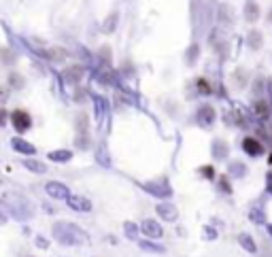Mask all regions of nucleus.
<instances>
[{
    "label": "nucleus",
    "instance_id": "nucleus-3",
    "mask_svg": "<svg viewBox=\"0 0 272 257\" xmlns=\"http://www.w3.org/2000/svg\"><path fill=\"white\" fill-rule=\"evenodd\" d=\"M47 191L54 198H60V200H64V198H68V189L64 185H60V183H49L47 185Z\"/></svg>",
    "mask_w": 272,
    "mask_h": 257
},
{
    "label": "nucleus",
    "instance_id": "nucleus-6",
    "mask_svg": "<svg viewBox=\"0 0 272 257\" xmlns=\"http://www.w3.org/2000/svg\"><path fill=\"white\" fill-rule=\"evenodd\" d=\"M158 210H160V215L164 219H175L177 217V213H175V208H172V206H160Z\"/></svg>",
    "mask_w": 272,
    "mask_h": 257
},
{
    "label": "nucleus",
    "instance_id": "nucleus-8",
    "mask_svg": "<svg viewBox=\"0 0 272 257\" xmlns=\"http://www.w3.org/2000/svg\"><path fill=\"white\" fill-rule=\"evenodd\" d=\"M79 74H81V68L74 66V68H71V70H66L64 77H66V79H71V77H77V79H79Z\"/></svg>",
    "mask_w": 272,
    "mask_h": 257
},
{
    "label": "nucleus",
    "instance_id": "nucleus-2",
    "mask_svg": "<svg viewBox=\"0 0 272 257\" xmlns=\"http://www.w3.org/2000/svg\"><path fill=\"white\" fill-rule=\"evenodd\" d=\"M242 147H245V151L249 155H259L264 151V147H262V143L259 140H255V138H245V143H242Z\"/></svg>",
    "mask_w": 272,
    "mask_h": 257
},
{
    "label": "nucleus",
    "instance_id": "nucleus-5",
    "mask_svg": "<svg viewBox=\"0 0 272 257\" xmlns=\"http://www.w3.org/2000/svg\"><path fill=\"white\" fill-rule=\"evenodd\" d=\"M68 204L77 210H90V202L83 200V198H68Z\"/></svg>",
    "mask_w": 272,
    "mask_h": 257
},
{
    "label": "nucleus",
    "instance_id": "nucleus-7",
    "mask_svg": "<svg viewBox=\"0 0 272 257\" xmlns=\"http://www.w3.org/2000/svg\"><path fill=\"white\" fill-rule=\"evenodd\" d=\"M240 242L245 244V249H247V251H251V253L255 251V244H253V240H251L249 236H240Z\"/></svg>",
    "mask_w": 272,
    "mask_h": 257
},
{
    "label": "nucleus",
    "instance_id": "nucleus-10",
    "mask_svg": "<svg viewBox=\"0 0 272 257\" xmlns=\"http://www.w3.org/2000/svg\"><path fill=\"white\" fill-rule=\"evenodd\" d=\"M200 90H204V92L211 90V87H208V83H204V79H200Z\"/></svg>",
    "mask_w": 272,
    "mask_h": 257
},
{
    "label": "nucleus",
    "instance_id": "nucleus-9",
    "mask_svg": "<svg viewBox=\"0 0 272 257\" xmlns=\"http://www.w3.org/2000/svg\"><path fill=\"white\" fill-rule=\"evenodd\" d=\"M15 147H19V151H26V153H30V151H32V147H30V145L21 143V140H15Z\"/></svg>",
    "mask_w": 272,
    "mask_h": 257
},
{
    "label": "nucleus",
    "instance_id": "nucleus-11",
    "mask_svg": "<svg viewBox=\"0 0 272 257\" xmlns=\"http://www.w3.org/2000/svg\"><path fill=\"white\" fill-rule=\"evenodd\" d=\"M270 232H272V227H270Z\"/></svg>",
    "mask_w": 272,
    "mask_h": 257
},
{
    "label": "nucleus",
    "instance_id": "nucleus-1",
    "mask_svg": "<svg viewBox=\"0 0 272 257\" xmlns=\"http://www.w3.org/2000/svg\"><path fill=\"white\" fill-rule=\"evenodd\" d=\"M13 124L17 128V132H24L30 128V115L26 113V110H15L13 113Z\"/></svg>",
    "mask_w": 272,
    "mask_h": 257
},
{
    "label": "nucleus",
    "instance_id": "nucleus-12",
    "mask_svg": "<svg viewBox=\"0 0 272 257\" xmlns=\"http://www.w3.org/2000/svg\"><path fill=\"white\" fill-rule=\"evenodd\" d=\"M270 189H272V185H270Z\"/></svg>",
    "mask_w": 272,
    "mask_h": 257
},
{
    "label": "nucleus",
    "instance_id": "nucleus-4",
    "mask_svg": "<svg viewBox=\"0 0 272 257\" xmlns=\"http://www.w3.org/2000/svg\"><path fill=\"white\" fill-rule=\"evenodd\" d=\"M143 230H145V234H147V236H153V238H160L162 236V227L155 223V221H145Z\"/></svg>",
    "mask_w": 272,
    "mask_h": 257
}]
</instances>
